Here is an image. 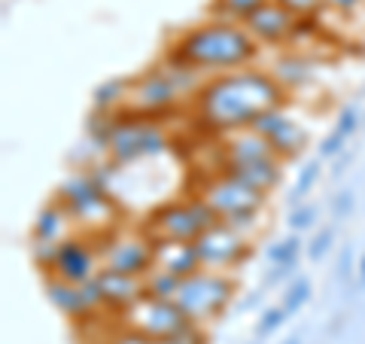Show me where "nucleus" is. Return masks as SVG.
I'll list each match as a JSON object with an SVG mask.
<instances>
[{
  "instance_id": "obj_1",
  "label": "nucleus",
  "mask_w": 365,
  "mask_h": 344,
  "mask_svg": "<svg viewBox=\"0 0 365 344\" xmlns=\"http://www.w3.org/2000/svg\"><path fill=\"white\" fill-rule=\"evenodd\" d=\"M287 98L289 91L268 71L244 67V71L210 76L192 101V119L204 134L225 137L241 128H253L259 116L280 110Z\"/></svg>"
},
{
  "instance_id": "obj_2",
  "label": "nucleus",
  "mask_w": 365,
  "mask_h": 344,
  "mask_svg": "<svg viewBox=\"0 0 365 344\" xmlns=\"http://www.w3.org/2000/svg\"><path fill=\"white\" fill-rule=\"evenodd\" d=\"M165 59L177 61L182 67H192V71H198L204 76H220V74L253 67V61L259 59V43L247 31V25L210 19L182 31L168 46Z\"/></svg>"
},
{
  "instance_id": "obj_3",
  "label": "nucleus",
  "mask_w": 365,
  "mask_h": 344,
  "mask_svg": "<svg viewBox=\"0 0 365 344\" xmlns=\"http://www.w3.org/2000/svg\"><path fill=\"white\" fill-rule=\"evenodd\" d=\"M207 79L210 76L192 71V67L162 59L150 71H143L137 79H131L125 110L140 113V116H150V119H165L170 113H177L180 107H186V104L192 107V101L198 98V91L204 88Z\"/></svg>"
},
{
  "instance_id": "obj_4",
  "label": "nucleus",
  "mask_w": 365,
  "mask_h": 344,
  "mask_svg": "<svg viewBox=\"0 0 365 344\" xmlns=\"http://www.w3.org/2000/svg\"><path fill=\"white\" fill-rule=\"evenodd\" d=\"M104 150L113 165H134L168 153L170 137L162 128V119H150L122 107L110 113V134L104 141Z\"/></svg>"
},
{
  "instance_id": "obj_5",
  "label": "nucleus",
  "mask_w": 365,
  "mask_h": 344,
  "mask_svg": "<svg viewBox=\"0 0 365 344\" xmlns=\"http://www.w3.org/2000/svg\"><path fill=\"white\" fill-rule=\"evenodd\" d=\"M55 201L64 208V213L71 216L73 226H86V235H104L119 226L116 223L119 204L95 171L73 174L58 189V198Z\"/></svg>"
},
{
  "instance_id": "obj_6",
  "label": "nucleus",
  "mask_w": 365,
  "mask_h": 344,
  "mask_svg": "<svg viewBox=\"0 0 365 344\" xmlns=\"http://www.w3.org/2000/svg\"><path fill=\"white\" fill-rule=\"evenodd\" d=\"M195 198H201L210 208V213L220 223H228L250 235V228L259 220L262 208H265V195L250 189L247 183L228 177V174H213V177H198Z\"/></svg>"
},
{
  "instance_id": "obj_7",
  "label": "nucleus",
  "mask_w": 365,
  "mask_h": 344,
  "mask_svg": "<svg viewBox=\"0 0 365 344\" xmlns=\"http://www.w3.org/2000/svg\"><path fill=\"white\" fill-rule=\"evenodd\" d=\"M220 220L210 213V208L195 195H182V198H170L158 204L146 213L140 228L153 238V244L162 241H180V244H195V241L207 232L210 226Z\"/></svg>"
},
{
  "instance_id": "obj_8",
  "label": "nucleus",
  "mask_w": 365,
  "mask_h": 344,
  "mask_svg": "<svg viewBox=\"0 0 365 344\" xmlns=\"http://www.w3.org/2000/svg\"><path fill=\"white\" fill-rule=\"evenodd\" d=\"M232 295H235V280L228 278V274L201 268V271L180 280L170 302H174L195 326H207L210 320H216L228 308Z\"/></svg>"
},
{
  "instance_id": "obj_9",
  "label": "nucleus",
  "mask_w": 365,
  "mask_h": 344,
  "mask_svg": "<svg viewBox=\"0 0 365 344\" xmlns=\"http://www.w3.org/2000/svg\"><path fill=\"white\" fill-rule=\"evenodd\" d=\"M98 244L101 268L134 274V278H146L155 265V244L143 228H125L116 226L104 235H88Z\"/></svg>"
},
{
  "instance_id": "obj_10",
  "label": "nucleus",
  "mask_w": 365,
  "mask_h": 344,
  "mask_svg": "<svg viewBox=\"0 0 365 344\" xmlns=\"http://www.w3.org/2000/svg\"><path fill=\"white\" fill-rule=\"evenodd\" d=\"M195 250H198V259H201V268L204 271H232V268H241L244 262L253 253L250 247V235H244L241 228L228 226V223H216L195 241Z\"/></svg>"
},
{
  "instance_id": "obj_11",
  "label": "nucleus",
  "mask_w": 365,
  "mask_h": 344,
  "mask_svg": "<svg viewBox=\"0 0 365 344\" xmlns=\"http://www.w3.org/2000/svg\"><path fill=\"white\" fill-rule=\"evenodd\" d=\"M119 323L143 332L150 338H177L180 332H186L192 326V320L170 299H153V295H146L125 317H119Z\"/></svg>"
},
{
  "instance_id": "obj_12",
  "label": "nucleus",
  "mask_w": 365,
  "mask_h": 344,
  "mask_svg": "<svg viewBox=\"0 0 365 344\" xmlns=\"http://www.w3.org/2000/svg\"><path fill=\"white\" fill-rule=\"evenodd\" d=\"M101 271V256H98V244L88 235H71L64 238L58 250H55V262L49 274L61 278L67 283H79L86 286L98 278Z\"/></svg>"
},
{
  "instance_id": "obj_13",
  "label": "nucleus",
  "mask_w": 365,
  "mask_h": 344,
  "mask_svg": "<svg viewBox=\"0 0 365 344\" xmlns=\"http://www.w3.org/2000/svg\"><path fill=\"white\" fill-rule=\"evenodd\" d=\"M46 293H49L52 305L58 308L64 317H71L73 323H86V320L98 317V311H104L101 295L95 290V280L86 283V286H79V283H67L61 278L46 274Z\"/></svg>"
},
{
  "instance_id": "obj_14",
  "label": "nucleus",
  "mask_w": 365,
  "mask_h": 344,
  "mask_svg": "<svg viewBox=\"0 0 365 344\" xmlns=\"http://www.w3.org/2000/svg\"><path fill=\"white\" fill-rule=\"evenodd\" d=\"M95 290L101 295V305H104L107 314L125 317L131 308L146 299V283L143 278H134V274H119V271H107L101 268L95 278Z\"/></svg>"
},
{
  "instance_id": "obj_15",
  "label": "nucleus",
  "mask_w": 365,
  "mask_h": 344,
  "mask_svg": "<svg viewBox=\"0 0 365 344\" xmlns=\"http://www.w3.org/2000/svg\"><path fill=\"white\" fill-rule=\"evenodd\" d=\"M253 131H259L262 137H265V141L271 143V150L277 153L283 162L295 158V156L304 150V143H307L304 128L295 119H289L287 113H283V107L265 113V116H259L253 122Z\"/></svg>"
},
{
  "instance_id": "obj_16",
  "label": "nucleus",
  "mask_w": 365,
  "mask_h": 344,
  "mask_svg": "<svg viewBox=\"0 0 365 344\" xmlns=\"http://www.w3.org/2000/svg\"><path fill=\"white\" fill-rule=\"evenodd\" d=\"M295 19L292 13H287L280 4L268 0L265 6L259 9L256 16H250L244 25L247 31L253 34V40L259 46H280V43H292V34H295Z\"/></svg>"
},
{
  "instance_id": "obj_17",
  "label": "nucleus",
  "mask_w": 365,
  "mask_h": 344,
  "mask_svg": "<svg viewBox=\"0 0 365 344\" xmlns=\"http://www.w3.org/2000/svg\"><path fill=\"white\" fill-rule=\"evenodd\" d=\"M153 268H162L174 278H189V274L201 271V259H198V250L195 244H180V241H162L155 244V265Z\"/></svg>"
},
{
  "instance_id": "obj_18",
  "label": "nucleus",
  "mask_w": 365,
  "mask_h": 344,
  "mask_svg": "<svg viewBox=\"0 0 365 344\" xmlns=\"http://www.w3.org/2000/svg\"><path fill=\"white\" fill-rule=\"evenodd\" d=\"M222 174L247 183L250 189H256V192H262V195H268V192L280 183V177H283V158H268V162L235 165V168H225Z\"/></svg>"
},
{
  "instance_id": "obj_19",
  "label": "nucleus",
  "mask_w": 365,
  "mask_h": 344,
  "mask_svg": "<svg viewBox=\"0 0 365 344\" xmlns=\"http://www.w3.org/2000/svg\"><path fill=\"white\" fill-rule=\"evenodd\" d=\"M71 216L64 213V208L58 201L46 204V208L40 211L37 223H34V244H61L67 235V228H71Z\"/></svg>"
},
{
  "instance_id": "obj_20",
  "label": "nucleus",
  "mask_w": 365,
  "mask_h": 344,
  "mask_svg": "<svg viewBox=\"0 0 365 344\" xmlns=\"http://www.w3.org/2000/svg\"><path fill=\"white\" fill-rule=\"evenodd\" d=\"M268 0H213L210 6V16L213 19H222V21H237L244 25L250 16H256Z\"/></svg>"
},
{
  "instance_id": "obj_21",
  "label": "nucleus",
  "mask_w": 365,
  "mask_h": 344,
  "mask_svg": "<svg viewBox=\"0 0 365 344\" xmlns=\"http://www.w3.org/2000/svg\"><path fill=\"white\" fill-rule=\"evenodd\" d=\"M271 76L277 79V83L289 91L292 86H304L307 79H311V71H307L304 59H299V55H287V59H283V61L274 64Z\"/></svg>"
},
{
  "instance_id": "obj_22",
  "label": "nucleus",
  "mask_w": 365,
  "mask_h": 344,
  "mask_svg": "<svg viewBox=\"0 0 365 344\" xmlns=\"http://www.w3.org/2000/svg\"><path fill=\"white\" fill-rule=\"evenodd\" d=\"M143 283H146V295H153V299H174L180 278H174V274H168L162 268H153L143 278Z\"/></svg>"
},
{
  "instance_id": "obj_23",
  "label": "nucleus",
  "mask_w": 365,
  "mask_h": 344,
  "mask_svg": "<svg viewBox=\"0 0 365 344\" xmlns=\"http://www.w3.org/2000/svg\"><path fill=\"white\" fill-rule=\"evenodd\" d=\"M295 19H317V13L326 6V0H274Z\"/></svg>"
},
{
  "instance_id": "obj_24",
  "label": "nucleus",
  "mask_w": 365,
  "mask_h": 344,
  "mask_svg": "<svg viewBox=\"0 0 365 344\" xmlns=\"http://www.w3.org/2000/svg\"><path fill=\"white\" fill-rule=\"evenodd\" d=\"M307 293H311V286H307V280H299V283H295L292 290L287 293V299H283V311L292 314L295 308H299V305L307 299Z\"/></svg>"
},
{
  "instance_id": "obj_25",
  "label": "nucleus",
  "mask_w": 365,
  "mask_h": 344,
  "mask_svg": "<svg viewBox=\"0 0 365 344\" xmlns=\"http://www.w3.org/2000/svg\"><path fill=\"white\" fill-rule=\"evenodd\" d=\"M283 317H287L283 308H271V311H265V317H262V323H259V335H268L271 329H277L283 323Z\"/></svg>"
},
{
  "instance_id": "obj_26",
  "label": "nucleus",
  "mask_w": 365,
  "mask_h": 344,
  "mask_svg": "<svg viewBox=\"0 0 365 344\" xmlns=\"http://www.w3.org/2000/svg\"><path fill=\"white\" fill-rule=\"evenodd\" d=\"M314 180H317V165H307V171H304V174L299 177V183H295V192H292V198H295V201H302V195H304L307 189L314 186Z\"/></svg>"
},
{
  "instance_id": "obj_27",
  "label": "nucleus",
  "mask_w": 365,
  "mask_h": 344,
  "mask_svg": "<svg viewBox=\"0 0 365 344\" xmlns=\"http://www.w3.org/2000/svg\"><path fill=\"white\" fill-rule=\"evenodd\" d=\"M177 341H180V344H207V332H204V326L192 323L186 332H180Z\"/></svg>"
},
{
  "instance_id": "obj_28",
  "label": "nucleus",
  "mask_w": 365,
  "mask_h": 344,
  "mask_svg": "<svg viewBox=\"0 0 365 344\" xmlns=\"http://www.w3.org/2000/svg\"><path fill=\"white\" fill-rule=\"evenodd\" d=\"M344 141H347V134L341 131V128H335L332 131V137H326V143H323V156H335L341 146H344Z\"/></svg>"
},
{
  "instance_id": "obj_29",
  "label": "nucleus",
  "mask_w": 365,
  "mask_h": 344,
  "mask_svg": "<svg viewBox=\"0 0 365 344\" xmlns=\"http://www.w3.org/2000/svg\"><path fill=\"white\" fill-rule=\"evenodd\" d=\"M329 241H332V232H329V228H326V232H319V235H317V241L311 244V256H314V259H317V256H323V250H326Z\"/></svg>"
},
{
  "instance_id": "obj_30",
  "label": "nucleus",
  "mask_w": 365,
  "mask_h": 344,
  "mask_svg": "<svg viewBox=\"0 0 365 344\" xmlns=\"http://www.w3.org/2000/svg\"><path fill=\"white\" fill-rule=\"evenodd\" d=\"M311 220H314V211H311V208H307V211H295V213H292V226H295V228L311 226Z\"/></svg>"
},
{
  "instance_id": "obj_31",
  "label": "nucleus",
  "mask_w": 365,
  "mask_h": 344,
  "mask_svg": "<svg viewBox=\"0 0 365 344\" xmlns=\"http://www.w3.org/2000/svg\"><path fill=\"white\" fill-rule=\"evenodd\" d=\"M359 0H326V6H335V9H353Z\"/></svg>"
},
{
  "instance_id": "obj_32",
  "label": "nucleus",
  "mask_w": 365,
  "mask_h": 344,
  "mask_svg": "<svg viewBox=\"0 0 365 344\" xmlns=\"http://www.w3.org/2000/svg\"><path fill=\"white\" fill-rule=\"evenodd\" d=\"M153 344H180L177 338H153Z\"/></svg>"
},
{
  "instance_id": "obj_33",
  "label": "nucleus",
  "mask_w": 365,
  "mask_h": 344,
  "mask_svg": "<svg viewBox=\"0 0 365 344\" xmlns=\"http://www.w3.org/2000/svg\"><path fill=\"white\" fill-rule=\"evenodd\" d=\"M362 280H365V262H362Z\"/></svg>"
},
{
  "instance_id": "obj_34",
  "label": "nucleus",
  "mask_w": 365,
  "mask_h": 344,
  "mask_svg": "<svg viewBox=\"0 0 365 344\" xmlns=\"http://www.w3.org/2000/svg\"><path fill=\"white\" fill-rule=\"evenodd\" d=\"M287 344H299V338H292V341H287Z\"/></svg>"
}]
</instances>
